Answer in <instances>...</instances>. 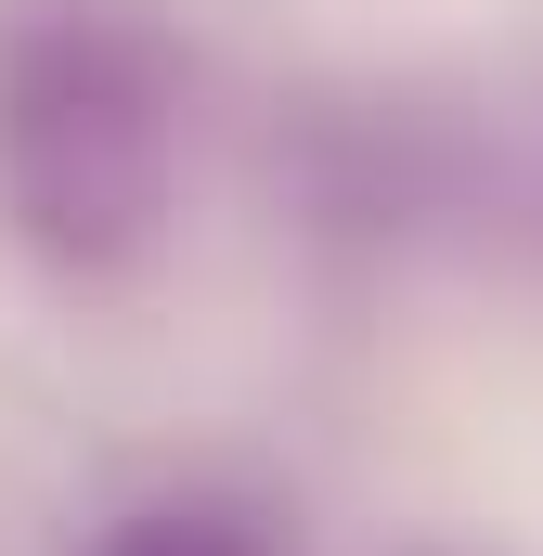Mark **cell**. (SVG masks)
Here are the masks:
<instances>
[{"label": "cell", "instance_id": "obj_1", "mask_svg": "<svg viewBox=\"0 0 543 556\" xmlns=\"http://www.w3.org/2000/svg\"><path fill=\"white\" fill-rule=\"evenodd\" d=\"M194 65L142 0L0 13V233L52 285H117L181 220Z\"/></svg>", "mask_w": 543, "mask_h": 556}, {"label": "cell", "instance_id": "obj_2", "mask_svg": "<svg viewBox=\"0 0 543 556\" xmlns=\"http://www.w3.org/2000/svg\"><path fill=\"white\" fill-rule=\"evenodd\" d=\"M91 556H311V544H298V518L272 492H247V479H168V492L117 505L91 531Z\"/></svg>", "mask_w": 543, "mask_h": 556}]
</instances>
